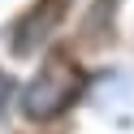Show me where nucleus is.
<instances>
[{
	"label": "nucleus",
	"instance_id": "nucleus-1",
	"mask_svg": "<svg viewBox=\"0 0 134 134\" xmlns=\"http://www.w3.org/2000/svg\"><path fill=\"white\" fill-rule=\"evenodd\" d=\"M82 87H87V74L74 61L69 52H56L39 65V74L22 87V113L30 121H56L78 104Z\"/></svg>",
	"mask_w": 134,
	"mask_h": 134
},
{
	"label": "nucleus",
	"instance_id": "nucleus-2",
	"mask_svg": "<svg viewBox=\"0 0 134 134\" xmlns=\"http://www.w3.org/2000/svg\"><path fill=\"white\" fill-rule=\"evenodd\" d=\"M61 18H65V0H35V4L22 13V22L13 26V35H9V52H13V56H30V52H39V48L52 39V30L61 26Z\"/></svg>",
	"mask_w": 134,
	"mask_h": 134
}]
</instances>
